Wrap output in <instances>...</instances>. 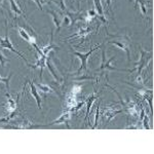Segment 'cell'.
Masks as SVG:
<instances>
[{
  "mask_svg": "<svg viewBox=\"0 0 154 154\" xmlns=\"http://www.w3.org/2000/svg\"><path fill=\"white\" fill-rule=\"evenodd\" d=\"M152 60V54L149 53V51H144L143 48H141V57H140V60H139L138 63H136L135 65L136 67L134 69L130 70V73L134 72L135 70H138V74H137V77H136V80L137 82L139 84H142L143 83V80H142V71L143 69L145 68L146 66L149 64V62Z\"/></svg>",
  "mask_w": 154,
  "mask_h": 154,
  "instance_id": "cell-1",
  "label": "cell"
},
{
  "mask_svg": "<svg viewBox=\"0 0 154 154\" xmlns=\"http://www.w3.org/2000/svg\"><path fill=\"white\" fill-rule=\"evenodd\" d=\"M110 44H113V45L117 46L120 49L125 51L126 53V56H128V61L131 62V49H130V45L131 43V39L128 38V36H116V39L114 40H110L108 41Z\"/></svg>",
  "mask_w": 154,
  "mask_h": 154,
  "instance_id": "cell-2",
  "label": "cell"
},
{
  "mask_svg": "<svg viewBox=\"0 0 154 154\" xmlns=\"http://www.w3.org/2000/svg\"><path fill=\"white\" fill-rule=\"evenodd\" d=\"M100 48H101V45H97L96 48H91V51H88V53H85V54H81V53H78V51H73V54H75L77 58L80 59V61H81V66H80V68L78 69V71H77V74L80 73V71L82 70V69L84 71H88V58L91 56V54H93L96 49H98Z\"/></svg>",
  "mask_w": 154,
  "mask_h": 154,
  "instance_id": "cell-3",
  "label": "cell"
},
{
  "mask_svg": "<svg viewBox=\"0 0 154 154\" xmlns=\"http://www.w3.org/2000/svg\"><path fill=\"white\" fill-rule=\"evenodd\" d=\"M0 45H1V48H7V49H9V51H11L12 53L17 54H18V56L20 57V58L24 60L25 63H26L27 65L30 66V65H29V63H28V61H27V60L25 59V57L23 56V54L20 53L19 51L14 49V48L12 46L11 41V39H9V36H8V30H7V27H6V34H5V37H4V38H1V37H0Z\"/></svg>",
  "mask_w": 154,
  "mask_h": 154,
  "instance_id": "cell-4",
  "label": "cell"
},
{
  "mask_svg": "<svg viewBox=\"0 0 154 154\" xmlns=\"http://www.w3.org/2000/svg\"><path fill=\"white\" fill-rule=\"evenodd\" d=\"M70 117H71V110L66 109L65 112L62 114V115L60 116L57 120H54L51 123L48 125H46V128H48V126H51V125H61V123H64V125H66L67 128H70V125H69V120H70Z\"/></svg>",
  "mask_w": 154,
  "mask_h": 154,
  "instance_id": "cell-5",
  "label": "cell"
},
{
  "mask_svg": "<svg viewBox=\"0 0 154 154\" xmlns=\"http://www.w3.org/2000/svg\"><path fill=\"white\" fill-rule=\"evenodd\" d=\"M121 112H123V109H119V110H115V109L110 108V107H109V108L104 109L103 114H102V115H103L104 120H105L106 125H108V122H110L111 119H113L116 115H117V114L121 113Z\"/></svg>",
  "mask_w": 154,
  "mask_h": 154,
  "instance_id": "cell-6",
  "label": "cell"
},
{
  "mask_svg": "<svg viewBox=\"0 0 154 154\" xmlns=\"http://www.w3.org/2000/svg\"><path fill=\"white\" fill-rule=\"evenodd\" d=\"M102 56H103V63H102V65L100 67V69H99V71H103V70H105V69H110V70H116V71H128V72H130V70H121V69H117V68H115V67H112L111 66V62L113 61V59H114V57L113 58H111L109 61H107L106 62V58H105V51L103 49V51H102Z\"/></svg>",
  "mask_w": 154,
  "mask_h": 154,
  "instance_id": "cell-7",
  "label": "cell"
},
{
  "mask_svg": "<svg viewBox=\"0 0 154 154\" xmlns=\"http://www.w3.org/2000/svg\"><path fill=\"white\" fill-rule=\"evenodd\" d=\"M27 82H28L29 85H30V91H31L32 96L35 98V100L37 102V107H38L39 110H41V109H42V107H41V96L38 94V89H37L35 84L33 83V81L27 80Z\"/></svg>",
  "mask_w": 154,
  "mask_h": 154,
  "instance_id": "cell-8",
  "label": "cell"
},
{
  "mask_svg": "<svg viewBox=\"0 0 154 154\" xmlns=\"http://www.w3.org/2000/svg\"><path fill=\"white\" fill-rule=\"evenodd\" d=\"M6 98H7V112H8V114H11L14 112H16L17 111V108H18V102L14 101V99L12 98V97L9 95L8 93L6 94Z\"/></svg>",
  "mask_w": 154,
  "mask_h": 154,
  "instance_id": "cell-9",
  "label": "cell"
},
{
  "mask_svg": "<svg viewBox=\"0 0 154 154\" xmlns=\"http://www.w3.org/2000/svg\"><path fill=\"white\" fill-rule=\"evenodd\" d=\"M19 33H20V35L23 37V38L27 42H29V43L31 44V45H32V44H34V43H36V39L34 38L33 36L29 35L28 32H27L24 28H22V27H20V26H19Z\"/></svg>",
  "mask_w": 154,
  "mask_h": 154,
  "instance_id": "cell-10",
  "label": "cell"
},
{
  "mask_svg": "<svg viewBox=\"0 0 154 154\" xmlns=\"http://www.w3.org/2000/svg\"><path fill=\"white\" fill-rule=\"evenodd\" d=\"M89 32H91V29H89V28H81L78 32H77V33L73 34V35H71V36H69V37H67V39L74 38V37H75V38L84 39V37L88 35Z\"/></svg>",
  "mask_w": 154,
  "mask_h": 154,
  "instance_id": "cell-11",
  "label": "cell"
},
{
  "mask_svg": "<svg viewBox=\"0 0 154 154\" xmlns=\"http://www.w3.org/2000/svg\"><path fill=\"white\" fill-rule=\"evenodd\" d=\"M96 98H97L96 91H94L93 95L89 96V98L85 101V103H86V116H85V121H88V116H89V111H91V106H93V103H94V101L96 100Z\"/></svg>",
  "mask_w": 154,
  "mask_h": 154,
  "instance_id": "cell-12",
  "label": "cell"
},
{
  "mask_svg": "<svg viewBox=\"0 0 154 154\" xmlns=\"http://www.w3.org/2000/svg\"><path fill=\"white\" fill-rule=\"evenodd\" d=\"M94 3H95V8H96V11L99 14V16H100V18L102 21L104 22V23H106V19L105 17H104V11H103V6H102V3L100 0H94Z\"/></svg>",
  "mask_w": 154,
  "mask_h": 154,
  "instance_id": "cell-13",
  "label": "cell"
},
{
  "mask_svg": "<svg viewBox=\"0 0 154 154\" xmlns=\"http://www.w3.org/2000/svg\"><path fill=\"white\" fill-rule=\"evenodd\" d=\"M48 14H51V16H53V19H54V25H56V27H57V30H60V28H61V25H62V19L60 18V16L58 14H57L56 11H48Z\"/></svg>",
  "mask_w": 154,
  "mask_h": 154,
  "instance_id": "cell-14",
  "label": "cell"
},
{
  "mask_svg": "<svg viewBox=\"0 0 154 154\" xmlns=\"http://www.w3.org/2000/svg\"><path fill=\"white\" fill-rule=\"evenodd\" d=\"M148 3L149 2L147 0H135V8H137L139 4H140L141 11H142L144 16H146V14H147V7H146V5H147Z\"/></svg>",
  "mask_w": 154,
  "mask_h": 154,
  "instance_id": "cell-15",
  "label": "cell"
},
{
  "mask_svg": "<svg viewBox=\"0 0 154 154\" xmlns=\"http://www.w3.org/2000/svg\"><path fill=\"white\" fill-rule=\"evenodd\" d=\"M51 49H59V48L57 45H54V42H53V36H51V43L48 44V45L44 46V48H42V53L43 54H45V56H48V53L51 51Z\"/></svg>",
  "mask_w": 154,
  "mask_h": 154,
  "instance_id": "cell-16",
  "label": "cell"
},
{
  "mask_svg": "<svg viewBox=\"0 0 154 154\" xmlns=\"http://www.w3.org/2000/svg\"><path fill=\"white\" fill-rule=\"evenodd\" d=\"M9 2H11V11L14 12V14H17V16H20V14H23V11H22L21 8H20V6L18 5V3H17L14 0H9Z\"/></svg>",
  "mask_w": 154,
  "mask_h": 154,
  "instance_id": "cell-17",
  "label": "cell"
},
{
  "mask_svg": "<svg viewBox=\"0 0 154 154\" xmlns=\"http://www.w3.org/2000/svg\"><path fill=\"white\" fill-rule=\"evenodd\" d=\"M35 85H36V88H38L42 91V93H44V94H48V93H51V91H54V89L51 88L49 85H46V84L36 83Z\"/></svg>",
  "mask_w": 154,
  "mask_h": 154,
  "instance_id": "cell-18",
  "label": "cell"
},
{
  "mask_svg": "<svg viewBox=\"0 0 154 154\" xmlns=\"http://www.w3.org/2000/svg\"><path fill=\"white\" fill-rule=\"evenodd\" d=\"M46 67H48V71H51V73L53 74V76L54 77V79L56 80H58V75H57V73H56V71H54V65L51 64V60H49L48 58H46Z\"/></svg>",
  "mask_w": 154,
  "mask_h": 154,
  "instance_id": "cell-19",
  "label": "cell"
},
{
  "mask_svg": "<svg viewBox=\"0 0 154 154\" xmlns=\"http://www.w3.org/2000/svg\"><path fill=\"white\" fill-rule=\"evenodd\" d=\"M12 77V73H11L8 75V77H1L0 76V82H3L5 83L7 91H9V81H11V78Z\"/></svg>",
  "mask_w": 154,
  "mask_h": 154,
  "instance_id": "cell-20",
  "label": "cell"
},
{
  "mask_svg": "<svg viewBox=\"0 0 154 154\" xmlns=\"http://www.w3.org/2000/svg\"><path fill=\"white\" fill-rule=\"evenodd\" d=\"M72 23V20L70 17L68 16V14H64L63 16V21H62V25H61V27H66V26H69Z\"/></svg>",
  "mask_w": 154,
  "mask_h": 154,
  "instance_id": "cell-21",
  "label": "cell"
},
{
  "mask_svg": "<svg viewBox=\"0 0 154 154\" xmlns=\"http://www.w3.org/2000/svg\"><path fill=\"white\" fill-rule=\"evenodd\" d=\"M99 107H100V105H98V108H97L96 117H95V125H94V126H91L93 130H96L99 125V116H100V108H99Z\"/></svg>",
  "mask_w": 154,
  "mask_h": 154,
  "instance_id": "cell-22",
  "label": "cell"
},
{
  "mask_svg": "<svg viewBox=\"0 0 154 154\" xmlns=\"http://www.w3.org/2000/svg\"><path fill=\"white\" fill-rule=\"evenodd\" d=\"M7 61H8V60L5 59V58H4V57L1 54V49H0V65H1L2 67H4V66H5V63H6Z\"/></svg>",
  "mask_w": 154,
  "mask_h": 154,
  "instance_id": "cell-23",
  "label": "cell"
},
{
  "mask_svg": "<svg viewBox=\"0 0 154 154\" xmlns=\"http://www.w3.org/2000/svg\"><path fill=\"white\" fill-rule=\"evenodd\" d=\"M34 2H35V3L37 4V6H38V8L39 9H41L42 11V3H43V0H33Z\"/></svg>",
  "mask_w": 154,
  "mask_h": 154,
  "instance_id": "cell-24",
  "label": "cell"
},
{
  "mask_svg": "<svg viewBox=\"0 0 154 154\" xmlns=\"http://www.w3.org/2000/svg\"><path fill=\"white\" fill-rule=\"evenodd\" d=\"M106 3H107L108 8H111V0H106Z\"/></svg>",
  "mask_w": 154,
  "mask_h": 154,
  "instance_id": "cell-25",
  "label": "cell"
}]
</instances>
